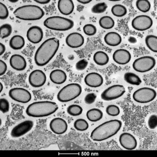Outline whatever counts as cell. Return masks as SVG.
<instances>
[{"label": "cell", "mask_w": 157, "mask_h": 157, "mask_svg": "<svg viewBox=\"0 0 157 157\" xmlns=\"http://www.w3.org/2000/svg\"><path fill=\"white\" fill-rule=\"evenodd\" d=\"M105 43L109 46L115 47L121 44L122 39L121 35L117 32H108L104 37Z\"/></svg>", "instance_id": "7402d4cb"}, {"label": "cell", "mask_w": 157, "mask_h": 157, "mask_svg": "<svg viewBox=\"0 0 157 157\" xmlns=\"http://www.w3.org/2000/svg\"><path fill=\"white\" fill-rule=\"evenodd\" d=\"M108 8V5L105 2H101L95 4L92 7L91 12L94 14H101L105 12Z\"/></svg>", "instance_id": "e575fe53"}, {"label": "cell", "mask_w": 157, "mask_h": 157, "mask_svg": "<svg viewBox=\"0 0 157 157\" xmlns=\"http://www.w3.org/2000/svg\"><path fill=\"white\" fill-rule=\"evenodd\" d=\"M106 112L110 116L116 117L120 114L121 110L117 106L111 105L107 106L106 108Z\"/></svg>", "instance_id": "d590c367"}, {"label": "cell", "mask_w": 157, "mask_h": 157, "mask_svg": "<svg viewBox=\"0 0 157 157\" xmlns=\"http://www.w3.org/2000/svg\"><path fill=\"white\" fill-rule=\"evenodd\" d=\"M35 2L39 4H46L51 2L50 0H35Z\"/></svg>", "instance_id": "f6af8a7d"}, {"label": "cell", "mask_w": 157, "mask_h": 157, "mask_svg": "<svg viewBox=\"0 0 157 157\" xmlns=\"http://www.w3.org/2000/svg\"><path fill=\"white\" fill-rule=\"evenodd\" d=\"M111 11L113 15L117 17H124L127 13L126 7L122 4H115L112 6Z\"/></svg>", "instance_id": "f546056e"}, {"label": "cell", "mask_w": 157, "mask_h": 157, "mask_svg": "<svg viewBox=\"0 0 157 157\" xmlns=\"http://www.w3.org/2000/svg\"><path fill=\"white\" fill-rule=\"evenodd\" d=\"M10 64L14 70L22 71L26 68L27 63L24 57L19 55H13L10 59Z\"/></svg>", "instance_id": "ffe728a7"}, {"label": "cell", "mask_w": 157, "mask_h": 157, "mask_svg": "<svg viewBox=\"0 0 157 157\" xmlns=\"http://www.w3.org/2000/svg\"><path fill=\"white\" fill-rule=\"evenodd\" d=\"M29 84L32 87L38 88L43 86L46 81V76L43 71L40 70H33L29 76Z\"/></svg>", "instance_id": "4fadbf2b"}, {"label": "cell", "mask_w": 157, "mask_h": 157, "mask_svg": "<svg viewBox=\"0 0 157 157\" xmlns=\"http://www.w3.org/2000/svg\"><path fill=\"white\" fill-rule=\"evenodd\" d=\"M34 122L31 120H26L15 126L11 132V136L13 138L21 137L29 132L33 128Z\"/></svg>", "instance_id": "7c38bea8"}, {"label": "cell", "mask_w": 157, "mask_h": 157, "mask_svg": "<svg viewBox=\"0 0 157 157\" xmlns=\"http://www.w3.org/2000/svg\"><path fill=\"white\" fill-rule=\"evenodd\" d=\"M57 7L61 14L68 16L73 12L75 5L73 1L71 0H59L57 4Z\"/></svg>", "instance_id": "44dd1931"}, {"label": "cell", "mask_w": 157, "mask_h": 157, "mask_svg": "<svg viewBox=\"0 0 157 157\" xmlns=\"http://www.w3.org/2000/svg\"><path fill=\"white\" fill-rule=\"evenodd\" d=\"M136 6L138 10L146 13L150 10L151 4L148 0H137L136 2Z\"/></svg>", "instance_id": "4dcf8cb0"}, {"label": "cell", "mask_w": 157, "mask_h": 157, "mask_svg": "<svg viewBox=\"0 0 157 157\" xmlns=\"http://www.w3.org/2000/svg\"><path fill=\"white\" fill-rule=\"evenodd\" d=\"M77 2L81 4H89L92 2L91 0H77Z\"/></svg>", "instance_id": "bcb514c9"}, {"label": "cell", "mask_w": 157, "mask_h": 157, "mask_svg": "<svg viewBox=\"0 0 157 157\" xmlns=\"http://www.w3.org/2000/svg\"><path fill=\"white\" fill-rule=\"evenodd\" d=\"M128 41L131 43H135L137 42V40L134 37H130L128 39Z\"/></svg>", "instance_id": "7dc6e473"}, {"label": "cell", "mask_w": 157, "mask_h": 157, "mask_svg": "<svg viewBox=\"0 0 157 157\" xmlns=\"http://www.w3.org/2000/svg\"><path fill=\"white\" fill-rule=\"evenodd\" d=\"M1 34L0 36L2 39L8 37L12 32V27L9 24H5L0 27Z\"/></svg>", "instance_id": "836d02e7"}, {"label": "cell", "mask_w": 157, "mask_h": 157, "mask_svg": "<svg viewBox=\"0 0 157 157\" xmlns=\"http://www.w3.org/2000/svg\"><path fill=\"white\" fill-rule=\"evenodd\" d=\"M96 97H97V96L95 93H89L85 96V98H84V101L86 104H92L95 102Z\"/></svg>", "instance_id": "b9f144b4"}, {"label": "cell", "mask_w": 157, "mask_h": 157, "mask_svg": "<svg viewBox=\"0 0 157 157\" xmlns=\"http://www.w3.org/2000/svg\"><path fill=\"white\" fill-rule=\"evenodd\" d=\"M15 17L21 20L35 21L40 20L45 15L43 9L35 5H27L20 6L13 12Z\"/></svg>", "instance_id": "277c9868"}, {"label": "cell", "mask_w": 157, "mask_h": 157, "mask_svg": "<svg viewBox=\"0 0 157 157\" xmlns=\"http://www.w3.org/2000/svg\"><path fill=\"white\" fill-rule=\"evenodd\" d=\"M3 89V85H2V83H0V90H1V91H0V92H2V90Z\"/></svg>", "instance_id": "c3c4849f"}, {"label": "cell", "mask_w": 157, "mask_h": 157, "mask_svg": "<svg viewBox=\"0 0 157 157\" xmlns=\"http://www.w3.org/2000/svg\"><path fill=\"white\" fill-rule=\"evenodd\" d=\"M120 144L127 150H134L137 146V140L132 134L129 133H122L119 137Z\"/></svg>", "instance_id": "5bb4252c"}, {"label": "cell", "mask_w": 157, "mask_h": 157, "mask_svg": "<svg viewBox=\"0 0 157 157\" xmlns=\"http://www.w3.org/2000/svg\"><path fill=\"white\" fill-rule=\"evenodd\" d=\"M9 96L13 100L21 103L29 102L32 98L30 92L22 88L11 89L9 92Z\"/></svg>", "instance_id": "8fae6325"}, {"label": "cell", "mask_w": 157, "mask_h": 157, "mask_svg": "<svg viewBox=\"0 0 157 157\" xmlns=\"http://www.w3.org/2000/svg\"><path fill=\"white\" fill-rule=\"evenodd\" d=\"M9 11L6 5L0 2V19L4 20L8 18Z\"/></svg>", "instance_id": "f35d334b"}, {"label": "cell", "mask_w": 157, "mask_h": 157, "mask_svg": "<svg viewBox=\"0 0 157 157\" xmlns=\"http://www.w3.org/2000/svg\"><path fill=\"white\" fill-rule=\"evenodd\" d=\"M88 123L86 120L83 119H79L76 120L74 123V127L77 131H85L88 128Z\"/></svg>", "instance_id": "d6a6232c"}, {"label": "cell", "mask_w": 157, "mask_h": 157, "mask_svg": "<svg viewBox=\"0 0 157 157\" xmlns=\"http://www.w3.org/2000/svg\"><path fill=\"white\" fill-rule=\"evenodd\" d=\"M6 51V47L4 44L0 43V55L2 56L5 52Z\"/></svg>", "instance_id": "ee69618b"}, {"label": "cell", "mask_w": 157, "mask_h": 157, "mask_svg": "<svg viewBox=\"0 0 157 157\" xmlns=\"http://www.w3.org/2000/svg\"><path fill=\"white\" fill-rule=\"evenodd\" d=\"M58 109V106L55 102L48 101H36L28 106L26 113L32 117H43L53 114Z\"/></svg>", "instance_id": "3957f363"}, {"label": "cell", "mask_w": 157, "mask_h": 157, "mask_svg": "<svg viewBox=\"0 0 157 157\" xmlns=\"http://www.w3.org/2000/svg\"><path fill=\"white\" fill-rule=\"evenodd\" d=\"M157 96L156 91L149 87H143L137 90L133 94V98L139 103L146 104L151 102Z\"/></svg>", "instance_id": "52a82bcc"}, {"label": "cell", "mask_w": 157, "mask_h": 157, "mask_svg": "<svg viewBox=\"0 0 157 157\" xmlns=\"http://www.w3.org/2000/svg\"><path fill=\"white\" fill-rule=\"evenodd\" d=\"M156 64L154 57L145 56L135 59L132 64L134 70L137 72L145 73L152 70Z\"/></svg>", "instance_id": "ba28073f"}, {"label": "cell", "mask_w": 157, "mask_h": 157, "mask_svg": "<svg viewBox=\"0 0 157 157\" xmlns=\"http://www.w3.org/2000/svg\"><path fill=\"white\" fill-rule=\"evenodd\" d=\"M82 91V87L79 84L71 83L64 86L59 91L57 98L60 102H69L78 97Z\"/></svg>", "instance_id": "8992f818"}, {"label": "cell", "mask_w": 157, "mask_h": 157, "mask_svg": "<svg viewBox=\"0 0 157 157\" xmlns=\"http://www.w3.org/2000/svg\"><path fill=\"white\" fill-rule=\"evenodd\" d=\"M84 82L87 86L93 88L98 87L103 84L104 79L101 75L97 72L88 74L84 78Z\"/></svg>", "instance_id": "d6986e66"}, {"label": "cell", "mask_w": 157, "mask_h": 157, "mask_svg": "<svg viewBox=\"0 0 157 157\" xmlns=\"http://www.w3.org/2000/svg\"><path fill=\"white\" fill-rule=\"evenodd\" d=\"M49 77L52 82L57 84H63L67 79L66 72L59 69L53 70L50 74Z\"/></svg>", "instance_id": "603a6c76"}, {"label": "cell", "mask_w": 157, "mask_h": 157, "mask_svg": "<svg viewBox=\"0 0 157 157\" xmlns=\"http://www.w3.org/2000/svg\"><path fill=\"white\" fill-rule=\"evenodd\" d=\"M10 103L6 98H2L0 99V110L3 113H6L9 111Z\"/></svg>", "instance_id": "74e56055"}, {"label": "cell", "mask_w": 157, "mask_h": 157, "mask_svg": "<svg viewBox=\"0 0 157 157\" xmlns=\"http://www.w3.org/2000/svg\"><path fill=\"white\" fill-rule=\"evenodd\" d=\"M152 18L147 15H142L135 17L132 21V28L137 31H147L153 25Z\"/></svg>", "instance_id": "30bf717a"}, {"label": "cell", "mask_w": 157, "mask_h": 157, "mask_svg": "<svg viewBox=\"0 0 157 157\" xmlns=\"http://www.w3.org/2000/svg\"><path fill=\"white\" fill-rule=\"evenodd\" d=\"M59 46V41L57 38H51L44 41L36 52L35 63L39 67L47 65L56 55Z\"/></svg>", "instance_id": "6da1fadb"}, {"label": "cell", "mask_w": 157, "mask_h": 157, "mask_svg": "<svg viewBox=\"0 0 157 157\" xmlns=\"http://www.w3.org/2000/svg\"><path fill=\"white\" fill-rule=\"evenodd\" d=\"M145 43L149 50L156 53L157 52V37L154 35H147L145 38Z\"/></svg>", "instance_id": "83f0119b"}, {"label": "cell", "mask_w": 157, "mask_h": 157, "mask_svg": "<svg viewBox=\"0 0 157 157\" xmlns=\"http://www.w3.org/2000/svg\"><path fill=\"white\" fill-rule=\"evenodd\" d=\"M7 67L5 62L0 60V75L2 76L5 74L7 70Z\"/></svg>", "instance_id": "7bdbcfd3"}, {"label": "cell", "mask_w": 157, "mask_h": 157, "mask_svg": "<svg viewBox=\"0 0 157 157\" xmlns=\"http://www.w3.org/2000/svg\"><path fill=\"white\" fill-rule=\"evenodd\" d=\"M25 45V40L23 37L19 35L13 36L9 42V45L12 49L18 50L22 49Z\"/></svg>", "instance_id": "cb8c5ba5"}, {"label": "cell", "mask_w": 157, "mask_h": 157, "mask_svg": "<svg viewBox=\"0 0 157 157\" xmlns=\"http://www.w3.org/2000/svg\"><path fill=\"white\" fill-rule=\"evenodd\" d=\"M27 37L31 43L33 44L40 43L43 37V30L38 26L31 27L27 31Z\"/></svg>", "instance_id": "e0dca14e"}, {"label": "cell", "mask_w": 157, "mask_h": 157, "mask_svg": "<svg viewBox=\"0 0 157 157\" xmlns=\"http://www.w3.org/2000/svg\"><path fill=\"white\" fill-rule=\"evenodd\" d=\"M122 122L118 120H110L96 127L92 131L90 138L94 141H102L116 135L121 130Z\"/></svg>", "instance_id": "7a4b0ae2"}, {"label": "cell", "mask_w": 157, "mask_h": 157, "mask_svg": "<svg viewBox=\"0 0 157 157\" xmlns=\"http://www.w3.org/2000/svg\"><path fill=\"white\" fill-rule=\"evenodd\" d=\"M125 88L123 85L116 84L109 86L101 93V97L102 100L110 101L121 97L125 93Z\"/></svg>", "instance_id": "9c48e42d"}, {"label": "cell", "mask_w": 157, "mask_h": 157, "mask_svg": "<svg viewBox=\"0 0 157 157\" xmlns=\"http://www.w3.org/2000/svg\"><path fill=\"white\" fill-rule=\"evenodd\" d=\"M148 125L151 129H154L157 126V117L156 115H152L149 117L148 121Z\"/></svg>", "instance_id": "60d3db41"}, {"label": "cell", "mask_w": 157, "mask_h": 157, "mask_svg": "<svg viewBox=\"0 0 157 157\" xmlns=\"http://www.w3.org/2000/svg\"><path fill=\"white\" fill-rule=\"evenodd\" d=\"M50 128L56 135L64 134L68 129V124L65 120L61 118L57 117L52 119L49 124Z\"/></svg>", "instance_id": "9a60e30c"}, {"label": "cell", "mask_w": 157, "mask_h": 157, "mask_svg": "<svg viewBox=\"0 0 157 157\" xmlns=\"http://www.w3.org/2000/svg\"><path fill=\"white\" fill-rule=\"evenodd\" d=\"M88 65V62L86 59H82L76 63L75 68L78 71H83L87 67Z\"/></svg>", "instance_id": "ab89813d"}, {"label": "cell", "mask_w": 157, "mask_h": 157, "mask_svg": "<svg viewBox=\"0 0 157 157\" xmlns=\"http://www.w3.org/2000/svg\"><path fill=\"white\" fill-rule=\"evenodd\" d=\"M67 112L71 116H78L82 113L83 108L79 105H71L67 108Z\"/></svg>", "instance_id": "1f68e13d"}, {"label": "cell", "mask_w": 157, "mask_h": 157, "mask_svg": "<svg viewBox=\"0 0 157 157\" xmlns=\"http://www.w3.org/2000/svg\"><path fill=\"white\" fill-rule=\"evenodd\" d=\"M18 1H10V2H13V3H16V2H18Z\"/></svg>", "instance_id": "681fc988"}, {"label": "cell", "mask_w": 157, "mask_h": 157, "mask_svg": "<svg viewBox=\"0 0 157 157\" xmlns=\"http://www.w3.org/2000/svg\"><path fill=\"white\" fill-rule=\"evenodd\" d=\"M124 81L128 84L138 86L142 83L140 78L136 74L131 72H127L124 75Z\"/></svg>", "instance_id": "4316f807"}, {"label": "cell", "mask_w": 157, "mask_h": 157, "mask_svg": "<svg viewBox=\"0 0 157 157\" xmlns=\"http://www.w3.org/2000/svg\"><path fill=\"white\" fill-rule=\"evenodd\" d=\"M44 26L54 31H65L73 28L74 23L69 18L59 16H53L46 18L44 21Z\"/></svg>", "instance_id": "5b68a950"}, {"label": "cell", "mask_w": 157, "mask_h": 157, "mask_svg": "<svg viewBox=\"0 0 157 157\" xmlns=\"http://www.w3.org/2000/svg\"><path fill=\"white\" fill-rule=\"evenodd\" d=\"M86 117L91 122H96L100 121L103 117L102 111L98 108H93L88 110L86 112Z\"/></svg>", "instance_id": "484cf974"}, {"label": "cell", "mask_w": 157, "mask_h": 157, "mask_svg": "<svg viewBox=\"0 0 157 157\" xmlns=\"http://www.w3.org/2000/svg\"><path fill=\"white\" fill-rule=\"evenodd\" d=\"M83 31L86 35L89 36H92L96 34L97 29L94 25L87 24L83 27Z\"/></svg>", "instance_id": "8d00e7d4"}, {"label": "cell", "mask_w": 157, "mask_h": 157, "mask_svg": "<svg viewBox=\"0 0 157 157\" xmlns=\"http://www.w3.org/2000/svg\"><path fill=\"white\" fill-rule=\"evenodd\" d=\"M66 43L71 48H78L84 44V38L81 33L73 32L70 33L66 37Z\"/></svg>", "instance_id": "ac0fdd59"}, {"label": "cell", "mask_w": 157, "mask_h": 157, "mask_svg": "<svg viewBox=\"0 0 157 157\" xmlns=\"http://www.w3.org/2000/svg\"><path fill=\"white\" fill-rule=\"evenodd\" d=\"M94 62L98 66L106 65L109 61V57L107 53L103 51L96 52L94 55Z\"/></svg>", "instance_id": "d4e9b609"}, {"label": "cell", "mask_w": 157, "mask_h": 157, "mask_svg": "<svg viewBox=\"0 0 157 157\" xmlns=\"http://www.w3.org/2000/svg\"><path fill=\"white\" fill-rule=\"evenodd\" d=\"M132 55L128 51L125 49L117 50L113 55V59L116 63L121 65L127 64L130 61Z\"/></svg>", "instance_id": "2e32d148"}, {"label": "cell", "mask_w": 157, "mask_h": 157, "mask_svg": "<svg viewBox=\"0 0 157 157\" xmlns=\"http://www.w3.org/2000/svg\"><path fill=\"white\" fill-rule=\"evenodd\" d=\"M99 25L102 29L108 30L112 29L114 26L115 21L111 17L104 16L99 19Z\"/></svg>", "instance_id": "f1b7e54d"}]
</instances>
